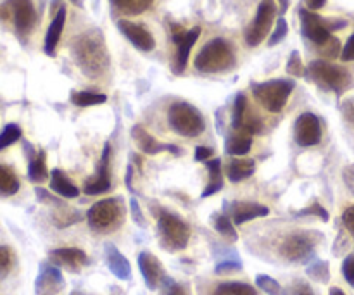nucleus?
<instances>
[{
	"label": "nucleus",
	"mask_w": 354,
	"mask_h": 295,
	"mask_svg": "<svg viewBox=\"0 0 354 295\" xmlns=\"http://www.w3.org/2000/svg\"><path fill=\"white\" fill-rule=\"evenodd\" d=\"M71 52L80 71L88 78H99L109 68V52L99 30L85 31L76 37Z\"/></svg>",
	"instance_id": "1"
},
{
	"label": "nucleus",
	"mask_w": 354,
	"mask_h": 295,
	"mask_svg": "<svg viewBox=\"0 0 354 295\" xmlns=\"http://www.w3.org/2000/svg\"><path fill=\"white\" fill-rule=\"evenodd\" d=\"M235 64V54L232 45L225 38H213L207 41L199 54L194 59V66L197 71L207 73H221L228 71Z\"/></svg>",
	"instance_id": "2"
},
{
	"label": "nucleus",
	"mask_w": 354,
	"mask_h": 295,
	"mask_svg": "<svg viewBox=\"0 0 354 295\" xmlns=\"http://www.w3.org/2000/svg\"><path fill=\"white\" fill-rule=\"evenodd\" d=\"M308 75L320 88L334 92L337 95H342L353 83V78L348 69L342 68V66L332 64L328 61H324V59L311 61L310 68H308Z\"/></svg>",
	"instance_id": "3"
},
{
	"label": "nucleus",
	"mask_w": 354,
	"mask_h": 295,
	"mask_svg": "<svg viewBox=\"0 0 354 295\" xmlns=\"http://www.w3.org/2000/svg\"><path fill=\"white\" fill-rule=\"evenodd\" d=\"M124 220V206L121 199H109L99 200L93 204L86 213V221H88L90 228L99 234H109L120 228V225Z\"/></svg>",
	"instance_id": "4"
},
{
	"label": "nucleus",
	"mask_w": 354,
	"mask_h": 295,
	"mask_svg": "<svg viewBox=\"0 0 354 295\" xmlns=\"http://www.w3.org/2000/svg\"><path fill=\"white\" fill-rule=\"evenodd\" d=\"M294 88H296V83L292 79H268V82L251 85L254 99L268 113H280L286 107Z\"/></svg>",
	"instance_id": "5"
},
{
	"label": "nucleus",
	"mask_w": 354,
	"mask_h": 295,
	"mask_svg": "<svg viewBox=\"0 0 354 295\" xmlns=\"http://www.w3.org/2000/svg\"><path fill=\"white\" fill-rule=\"evenodd\" d=\"M168 123L175 133L187 138L199 137L204 128H206L203 114L197 111V107H194L189 102L171 104L168 111Z\"/></svg>",
	"instance_id": "6"
},
{
	"label": "nucleus",
	"mask_w": 354,
	"mask_h": 295,
	"mask_svg": "<svg viewBox=\"0 0 354 295\" xmlns=\"http://www.w3.org/2000/svg\"><path fill=\"white\" fill-rule=\"evenodd\" d=\"M158 234L162 249L169 252H178L189 245L190 228L176 214L162 211L158 218Z\"/></svg>",
	"instance_id": "7"
},
{
	"label": "nucleus",
	"mask_w": 354,
	"mask_h": 295,
	"mask_svg": "<svg viewBox=\"0 0 354 295\" xmlns=\"http://www.w3.org/2000/svg\"><path fill=\"white\" fill-rule=\"evenodd\" d=\"M299 19H301V31L304 37L315 45H324L328 38L332 37V31H337L346 28L344 19H325V17L318 16L317 12L310 9H299Z\"/></svg>",
	"instance_id": "8"
},
{
	"label": "nucleus",
	"mask_w": 354,
	"mask_h": 295,
	"mask_svg": "<svg viewBox=\"0 0 354 295\" xmlns=\"http://www.w3.org/2000/svg\"><path fill=\"white\" fill-rule=\"evenodd\" d=\"M275 0H261V2H259L254 21H252L251 26H249L244 33L245 44H248L249 47H258V45L268 37L270 31H272L273 21H275Z\"/></svg>",
	"instance_id": "9"
},
{
	"label": "nucleus",
	"mask_w": 354,
	"mask_h": 295,
	"mask_svg": "<svg viewBox=\"0 0 354 295\" xmlns=\"http://www.w3.org/2000/svg\"><path fill=\"white\" fill-rule=\"evenodd\" d=\"M315 237L310 234H292L280 245V254L286 261L306 263L313 256Z\"/></svg>",
	"instance_id": "10"
},
{
	"label": "nucleus",
	"mask_w": 354,
	"mask_h": 295,
	"mask_svg": "<svg viewBox=\"0 0 354 295\" xmlns=\"http://www.w3.org/2000/svg\"><path fill=\"white\" fill-rule=\"evenodd\" d=\"M6 3L10 9L17 37L21 40H26L37 24V10H35L33 0H7Z\"/></svg>",
	"instance_id": "11"
},
{
	"label": "nucleus",
	"mask_w": 354,
	"mask_h": 295,
	"mask_svg": "<svg viewBox=\"0 0 354 295\" xmlns=\"http://www.w3.org/2000/svg\"><path fill=\"white\" fill-rule=\"evenodd\" d=\"M294 138L301 147H315L322 142V124L317 114L303 113L294 124Z\"/></svg>",
	"instance_id": "12"
},
{
	"label": "nucleus",
	"mask_w": 354,
	"mask_h": 295,
	"mask_svg": "<svg viewBox=\"0 0 354 295\" xmlns=\"http://www.w3.org/2000/svg\"><path fill=\"white\" fill-rule=\"evenodd\" d=\"M64 289V276L61 269L52 263H41L38 276L35 280V294L37 295H57Z\"/></svg>",
	"instance_id": "13"
},
{
	"label": "nucleus",
	"mask_w": 354,
	"mask_h": 295,
	"mask_svg": "<svg viewBox=\"0 0 354 295\" xmlns=\"http://www.w3.org/2000/svg\"><path fill=\"white\" fill-rule=\"evenodd\" d=\"M111 145H104L102 158H100L99 169H97V175L92 176L88 182L83 187V192L86 196H99V193H106L111 189Z\"/></svg>",
	"instance_id": "14"
},
{
	"label": "nucleus",
	"mask_w": 354,
	"mask_h": 295,
	"mask_svg": "<svg viewBox=\"0 0 354 295\" xmlns=\"http://www.w3.org/2000/svg\"><path fill=\"white\" fill-rule=\"evenodd\" d=\"M48 259L54 266L57 268H64L68 272H80L82 268H85L88 265V256L82 251V249L76 247H61L54 249V251L48 252Z\"/></svg>",
	"instance_id": "15"
},
{
	"label": "nucleus",
	"mask_w": 354,
	"mask_h": 295,
	"mask_svg": "<svg viewBox=\"0 0 354 295\" xmlns=\"http://www.w3.org/2000/svg\"><path fill=\"white\" fill-rule=\"evenodd\" d=\"M118 30L128 38L133 47H137L142 52H151L156 48V40L152 37V33L149 30H145L142 24L131 23L128 19H120L118 21Z\"/></svg>",
	"instance_id": "16"
},
{
	"label": "nucleus",
	"mask_w": 354,
	"mask_h": 295,
	"mask_svg": "<svg viewBox=\"0 0 354 295\" xmlns=\"http://www.w3.org/2000/svg\"><path fill=\"white\" fill-rule=\"evenodd\" d=\"M138 268H140L142 276H144L145 287L149 290H158L166 276L161 261L151 252H140L138 254Z\"/></svg>",
	"instance_id": "17"
},
{
	"label": "nucleus",
	"mask_w": 354,
	"mask_h": 295,
	"mask_svg": "<svg viewBox=\"0 0 354 295\" xmlns=\"http://www.w3.org/2000/svg\"><path fill=\"white\" fill-rule=\"evenodd\" d=\"M131 138H133V142L137 144V147L140 149L144 154L156 155V154H159V152L168 151L175 155H182V149L176 147V145L161 144V142L156 140L151 133H147V131H145L140 124H135V126L131 128Z\"/></svg>",
	"instance_id": "18"
},
{
	"label": "nucleus",
	"mask_w": 354,
	"mask_h": 295,
	"mask_svg": "<svg viewBox=\"0 0 354 295\" xmlns=\"http://www.w3.org/2000/svg\"><path fill=\"white\" fill-rule=\"evenodd\" d=\"M104 258H106V265L109 272L116 276L118 280L128 282L131 280V265L123 254L116 249V245L106 244L104 247Z\"/></svg>",
	"instance_id": "19"
},
{
	"label": "nucleus",
	"mask_w": 354,
	"mask_h": 295,
	"mask_svg": "<svg viewBox=\"0 0 354 295\" xmlns=\"http://www.w3.org/2000/svg\"><path fill=\"white\" fill-rule=\"evenodd\" d=\"M270 214L266 206L256 202H234L230 206V218L235 225H244L245 221L258 220Z\"/></svg>",
	"instance_id": "20"
},
{
	"label": "nucleus",
	"mask_w": 354,
	"mask_h": 295,
	"mask_svg": "<svg viewBox=\"0 0 354 295\" xmlns=\"http://www.w3.org/2000/svg\"><path fill=\"white\" fill-rule=\"evenodd\" d=\"M64 24H66V7L61 6L59 10L55 12L54 19H52L50 26H48L47 35H45V45H44V50L45 54L54 57L55 50H57V45L59 40H61V35L62 30H64Z\"/></svg>",
	"instance_id": "21"
},
{
	"label": "nucleus",
	"mask_w": 354,
	"mask_h": 295,
	"mask_svg": "<svg viewBox=\"0 0 354 295\" xmlns=\"http://www.w3.org/2000/svg\"><path fill=\"white\" fill-rule=\"evenodd\" d=\"M252 147V133H249L248 130H235L234 133H230L225 142V152L228 155H245Z\"/></svg>",
	"instance_id": "22"
},
{
	"label": "nucleus",
	"mask_w": 354,
	"mask_h": 295,
	"mask_svg": "<svg viewBox=\"0 0 354 295\" xmlns=\"http://www.w3.org/2000/svg\"><path fill=\"white\" fill-rule=\"evenodd\" d=\"M201 37V28L194 26L192 30H189L185 40L180 45H176V59H175V73H183L187 68V62H189V55L192 47L196 45V41L199 40Z\"/></svg>",
	"instance_id": "23"
},
{
	"label": "nucleus",
	"mask_w": 354,
	"mask_h": 295,
	"mask_svg": "<svg viewBox=\"0 0 354 295\" xmlns=\"http://www.w3.org/2000/svg\"><path fill=\"white\" fill-rule=\"evenodd\" d=\"M50 189L54 190V193H57L59 197H64V199H76L80 196L78 187L73 185L68 175L61 169H54L50 173Z\"/></svg>",
	"instance_id": "24"
},
{
	"label": "nucleus",
	"mask_w": 354,
	"mask_h": 295,
	"mask_svg": "<svg viewBox=\"0 0 354 295\" xmlns=\"http://www.w3.org/2000/svg\"><path fill=\"white\" fill-rule=\"evenodd\" d=\"M256 162L252 159H234L227 166V176L232 183H241L254 173Z\"/></svg>",
	"instance_id": "25"
},
{
	"label": "nucleus",
	"mask_w": 354,
	"mask_h": 295,
	"mask_svg": "<svg viewBox=\"0 0 354 295\" xmlns=\"http://www.w3.org/2000/svg\"><path fill=\"white\" fill-rule=\"evenodd\" d=\"M206 168L207 171H209V183H207V187L203 190V193H201L203 199L214 196V193H218L221 189H223V178H221V159H211V161L206 162Z\"/></svg>",
	"instance_id": "26"
},
{
	"label": "nucleus",
	"mask_w": 354,
	"mask_h": 295,
	"mask_svg": "<svg viewBox=\"0 0 354 295\" xmlns=\"http://www.w3.org/2000/svg\"><path fill=\"white\" fill-rule=\"evenodd\" d=\"M28 178L33 183H44L48 178L47 169V158H45L44 151H38L33 158L30 159V166H28Z\"/></svg>",
	"instance_id": "27"
},
{
	"label": "nucleus",
	"mask_w": 354,
	"mask_h": 295,
	"mask_svg": "<svg viewBox=\"0 0 354 295\" xmlns=\"http://www.w3.org/2000/svg\"><path fill=\"white\" fill-rule=\"evenodd\" d=\"M19 190V180L16 173L6 164H0V197H10Z\"/></svg>",
	"instance_id": "28"
},
{
	"label": "nucleus",
	"mask_w": 354,
	"mask_h": 295,
	"mask_svg": "<svg viewBox=\"0 0 354 295\" xmlns=\"http://www.w3.org/2000/svg\"><path fill=\"white\" fill-rule=\"evenodd\" d=\"M71 102L76 107H90V106H100V104L107 102V97L104 93H95V92H73L71 93Z\"/></svg>",
	"instance_id": "29"
},
{
	"label": "nucleus",
	"mask_w": 354,
	"mask_h": 295,
	"mask_svg": "<svg viewBox=\"0 0 354 295\" xmlns=\"http://www.w3.org/2000/svg\"><path fill=\"white\" fill-rule=\"evenodd\" d=\"M213 227L221 237H225L230 242H237L239 235L235 231L234 223H232V218H228L227 214H214L213 216Z\"/></svg>",
	"instance_id": "30"
},
{
	"label": "nucleus",
	"mask_w": 354,
	"mask_h": 295,
	"mask_svg": "<svg viewBox=\"0 0 354 295\" xmlns=\"http://www.w3.org/2000/svg\"><path fill=\"white\" fill-rule=\"evenodd\" d=\"M213 295H256V290L254 287H251L249 283L227 282L220 283V285L214 289Z\"/></svg>",
	"instance_id": "31"
},
{
	"label": "nucleus",
	"mask_w": 354,
	"mask_h": 295,
	"mask_svg": "<svg viewBox=\"0 0 354 295\" xmlns=\"http://www.w3.org/2000/svg\"><path fill=\"white\" fill-rule=\"evenodd\" d=\"M248 111V99H245L244 93H239V95L235 97L234 113H232V126H234V130H239V128L242 126V121H244Z\"/></svg>",
	"instance_id": "32"
},
{
	"label": "nucleus",
	"mask_w": 354,
	"mask_h": 295,
	"mask_svg": "<svg viewBox=\"0 0 354 295\" xmlns=\"http://www.w3.org/2000/svg\"><path fill=\"white\" fill-rule=\"evenodd\" d=\"M21 137H23V131H21V128L17 126V124L14 123L6 124V128L0 131V151H3V149L16 144Z\"/></svg>",
	"instance_id": "33"
},
{
	"label": "nucleus",
	"mask_w": 354,
	"mask_h": 295,
	"mask_svg": "<svg viewBox=\"0 0 354 295\" xmlns=\"http://www.w3.org/2000/svg\"><path fill=\"white\" fill-rule=\"evenodd\" d=\"M256 285L268 295H283V289L277 280H273L268 275H258L256 276Z\"/></svg>",
	"instance_id": "34"
},
{
	"label": "nucleus",
	"mask_w": 354,
	"mask_h": 295,
	"mask_svg": "<svg viewBox=\"0 0 354 295\" xmlns=\"http://www.w3.org/2000/svg\"><path fill=\"white\" fill-rule=\"evenodd\" d=\"M308 276H311L313 280L320 283H327L330 280V269H328L327 261H317L308 268Z\"/></svg>",
	"instance_id": "35"
},
{
	"label": "nucleus",
	"mask_w": 354,
	"mask_h": 295,
	"mask_svg": "<svg viewBox=\"0 0 354 295\" xmlns=\"http://www.w3.org/2000/svg\"><path fill=\"white\" fill-rule=\"evenodd\" d=\"M14 266V254L9 247L0 245V280L6 278Z\"/></svg>",
	"instance_id": "36"
},
{
	"label": "nucleus",
	"mask_w": 354,
	"mask_h": 295,
	"mask_svg": "<svg viewBox=\"0 0 354 295\" xmlns=\"http://www.w3.org/2000/svg\"><path fill=\"white\" fill-rule=\"evenodd\" d=\"M287 33H289V24H287L286 17L280 16L279 21H277V24H275V31L270 35L268 47H273V45L280 44V41L287 37Z\"/></svg>",
	"instance_id": "37"
},
{
	"label": "nucleus",
	"mask_w": 354,
	"mask_h": 295,
	"mask_svg": "<svg viewBox=\"0 0 354 295\" xmlns=\"http://www.w3.org/2000/svg\"><path fill=\"white\" fill-rule=\"evenodd\" d=\"M318 50H320V54L324 55V57L335 59L337 55H341V52H342L341 41H339V38L330 37L324 45H320V47H318Z\"/></svg>",
	"instance_id": "38"
},
{
	"label": "nucleus",
	"mask_w": 354,
	"mask_h": 295,
	"mask_svg": "<svg viewBox=\"0 0 354 295\" xmlns=\"http://www.w3.org/2000/svg\"><path fill=\"white\" fill-rule=\"evenodd\" d=\"M287 73L296 76V78H301V76L306 75V69H304L303 61H301V55L297 50H292L289 61H287Z\"/></svg>",
	"instance_id": "39"
},
{
	"label": "nucleus",
	"mask_w": 354,
	"mask_h": 295,
	"mask_svg": "<svg viewBox=\"0 0 354 295\" xmlns=\"http://www.w3.org/2000/svg\"><path fill=\"white\" fill-rule=\"evenodd\" d=\"M161 295H187V289L169 276H165L161 283Z\"/></svg>",
	"instance_id": "40"
},
{
	"label": "nucleus",
	"mask_w": 354,
	"mask_h": 295,
	"mask_svg": "<svg viewBox=\"0 0 354 295\" xmlns=\"http://www.w3.org/2000/svg\"><path fill=\"white\" fill-rule=\"evenodd\" d=\"M297 216H318V218H322L324 221H328L327 209H325V207H322L318 202L311 204V206L306 207V209L299 211V213H297Z\"/></svg>",
	"instance_id": "41"
},
{
	"label": "nucleus",
	"mask_w": 354,
	"mask_h": 295,
	"mask_svg": "<svg viewBox=\"0 0 354 295\" xmlns=\"http://www.w3.org/2000/svg\"><path fill=\"white\" fill-rule=\"evenodd\" d=\"M235 269H242V263L239 258L225 259V261H220L216 265V273H228L235 272Z\"/></svg>",
	"instance_id": "42"
},
{
	"label": "nucleus",
	"mask_w": 354,
	"mask_h": 295,
	"mask_svg": "<svg viewBox=\"0 0 354 295\" xmlns=\"http://www.w3.org/2000/svg\"><path fill=\"white\" fill-rule=\"evenodd\" d=\"M342 276L349 285L354 287V256H348L342 263Z\"/></svg>",
	"instance_id": "43"
},
{
	"label": "nucleus",
	"mask_w": 354,
	"mask_h": 295,
	"mask_svg": "<svg viewBox=\"0 0 354 295\" xmlns=\"http://www.w3.org/2000/svg\"><path fill=\"white\" fill-rule=\"evenodd\" d=\"M341 111H342V117L346 120V123L351 124V126L354 128V97H351V99H346L344 102H342Z\"/></svg>",
	"instance_id": "44"
},
{
	"label": "nucleus",
	"mask_w": 354,
	"mask_h": 295,
	"mask_svg": "<svg viewBox=\"0 0 354 295\" xmlns=\"http://www.w3.org/2000/svg\"><path fill=\"white\" fill-rule=\"evenodd\" d=\"M287 295H315V292L306 282H303V280H297V282L292 283V287H290Z\"/></svg>",
	"instance_id": "45"
},
{
	"label": "nucleus",
	"mask_w": 354,
	"mask_h": 295,
	"mask_svg": "<svg viewBox=\"0 0 354 295\" xmlns=\"http://www.w3.org/2000/svg\"><path fill=\"white\" fill-rule=\"evenodd\" d=\"M130 209H131V216H133L135 223H137L138 227H142V228L147 227V223H145L144 213H142L140 204L137 202V199H131V200H130Z\"/></svg>",
	"instance_id": "46"
},
{
	"label": "nucleus",
	"mask_w": 354,
	"mask_h": 295,
	"mask_svg": "<svg viewBox=\"0 0 354 295\" xmlns=\"http://www.w3.org/2000/svg\"><path fill=\"white\" fill-rule=\"evenodd\" d=\"M341 59L344 62H353L354 61V33L349 37V40L346 41V45L342 47Z\"/></svg>",
	"instance_id": "47"
},
{
	"label": "nucleus",
	"mask_w": 354,
	"mask_h": 295,
	"mask_svg": "<svg viewBox=\"0 0 354 295\" xmlns=\"http://www.w3.org/2000/svg\"><path fill=\"white\" fill-rule=\"evenodd\" d=\"M342 223H344L346 230L351 235H354V206H349L348 209L344 211V214H342Z\"/></svg>",
	"instance_id": "48"
},
{
	"label": "nucleus",
	"mask_w": 354,
	"mask_h": 295,
	"mask_svg": "<svg viewBox=\"0 0 354 295\" xmlns=\"http://www.w3.org/2000/svg\"><path fill=\"white\" fill-rule=\"evenodd\" d=\"M187 33H189V31H187L182 24H171V37H173V41H175V45L182 44V41L185 40Z\"/></svg>",
	"instance_id": "49"
},
{
	"label": "nucleus",
	"mask_w": 354,
	"mask_h": 295,
	"mask_svg": "<svg viewBox=\"0 0 354 295\" xmlns=\"http://www.w3.org/2000/svg\"><path fill=\"white\" fill-rule=\"evenodd\" d=\"M152 2H154V0H135L128 14H131V16H135V14H142L144 10H147L149 7L152 6Z\"/></svg>",
	"instance_id": "50"
},
{
	"label": "nucleus",
	"mask_w": 354,
	"mask_h": 295,
	"mask_svg": "<svg viewBox=\"0 0 354 295\" xmlns=\"http://www.w3.org/2000/svg\"><path fill=\"white\" fill-rule=\"evenodd\" d=\"M35 193H37V197H38V200H40V202H45V204H61L57 199H54V197H52L50 193L47 192V190L40 189V187H37V189H35Z\"/></svg>",
	"instance_id": "51"
},
{
	"label": "nucleus",
	"mask_w": 354,
	"mask_h": 295,
	"mask_svg": "<svg viewBox=\"0 0 354 295\" xmlns=\"http://www.w3.org/2000/svg\"><path fill=\"white\" fill-rule=\"evenodd\" d=\"M211 155H213V149H209V147H197L196 149V161L207 162L209 161Z\"/></svg>",
	"instance_id": "52"
},
{
	"label": "nucleus",
	"mask_w": 354,
	"mask_h": 295,
	"mask_svg": "<svg viewBox=\"0 0 354 295\" xmlns=\"http://www.w3.org/2000/svg\"><path fill=\"white\" fill-rule=\"evenodd\" d=\"M342 176H344V182L346 185H348V189L354 193V166H348V168L344 169V173H342Z\"/></svg>",
	"instance_id": "53"
},
{
	"label": "nucleus",
	"mask_w": 354,
	"mask_h": 295,
	"mask_svg": "<svg viewBox=\"0 0 354 295\" xmlns=\"http://www.w3.org/2000/svg\"><path fill=\"white\" fill-rule=\"evenodd\" d=\"M135 0H111V3H113L114 7H118V9H121L123 12H130L131 6H133Z\"/></svg>",
	"instance_id": "54"
},
{
	"label": "nucleus",
	"mask_w": 354,
	"mask_h": 295,
	"mask_svg": "<svg viewBox=\"0 0 354 295\" xmlns=\"http://www.w3.org/2000/svg\"><path fill=\"white\" fill-rule=\"evenodd\" d=\"M304 2H306V6H308V9L310 10H320L322 7L325 6V2H327V0H304Z\"/></svg>",
	"instance_id": "55"
},
{
	"label": "nucleus",
	"mask_w": 354,
	"mask_h": 295,
	"mask_svg": "<svg viewBox=\"0 0 354 295\" xmlns=\"http://www.w3.org/2000/svg\"><path fill=\"white\" fill-rule=\"evenodd\" d=\"M9 17H12L10 16L9 6H7V3H2V6H0V19H9Z\"/></svg>",
	"instance_id": "56"
},
{
	"label": "nucleus",
	"mask_w": 354,
	"mask_h": 295,
	"mask_svg": "<svg viewBox=\"0 0 354 295\" xmlns=\"http://www.w3.org/2000/svg\"><path fill=\"white\" fill-rule=\"evenodd\" d=\"M131 176H133V166H128V171H127V187L130 192H135L133 187H131Z\"/></svg>",
	"instance_id": "57"
},
{
	"label": "nucleus",
	"mask_w": 354,
	"mask_h": 295,
	"mask_svg": "<svg viewBox=\"0 0 354 295\" xmlns=\"http://www.w3.org/2000/svg\"><path fill=\"white\" fill-rule=\"evenodd\" d=\"M279 3H280V9H279V12H280V16H283V14L287 12V9H289V6H290V0H279Z\"/></svg>",
	"instance_id": "58"
},
{
	"label": "nucleus",
	"mask_w": 354,
	"mask_h": 295,
	"mask_svg": "<svg viewBox=\"0 0 354 295\" xmlns=\"http://www.w3.org/2000/svg\"><path fill=\"white\" fill-rule=\"evenodd\" d=\"M328 295H346V294L342 292L341 289H337V287H332V289H330V294H328Z\"/></svg>",
	"instance_id": "59"
},
{
	"label": "nucleus",
	"mask_w": 354,
	"mask_h": 295,
	"mask_svg": "<svg viewBox=\"0 0 354 295\" xmlns=\"http://www.w3.org/2000/svg\"><path fill=\"white\" fill-rule=\"evenodd\" d=\"M69 2H73V3H75L76 7H82V6H83V2H82V0H69Z\"/></svg>",
	"instance_id": "60"
}]
</instances>
